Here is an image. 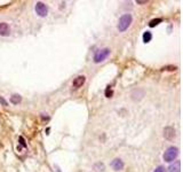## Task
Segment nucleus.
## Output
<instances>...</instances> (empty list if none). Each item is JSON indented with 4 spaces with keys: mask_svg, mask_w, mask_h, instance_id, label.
Here are the masks:
<instances>
[{
    "mask_svg": "<svg viewBox=\"0 0 183 172\" xmlns=\"http://www.w3.org/2000/svg\"><path fill=\"white\" fill-rule=\"evenodd\" d=\"M111 166H112V169H113L115 171H120V170L124 169V163H122V161H121L120 158H116V160L112 161Z\"/></svg>",
    "mask_w": 183,
    "mask_h": 172,
    "instance_id": "nucleus-7",
    "label": "nucleus"
},
{
    "mask_svg": "<svg viewBox=\"0 0 183 172\" xmlns=\"http://www.w3.org/2000/svg\"><path fill=\"white\" fill-rule=\"evenodd\" d=\"M168 172H181V162L176 161L169 165Z\"/></svg>",
    "mask_w": 183,
    "mask_h": 172,
    "instance_id": "nucleus-8",
    "label": "nucleus"
},
{
    "mask_svg": "<svg viewBox=\"0 0 183 172\" xmlns=\"http://www.w3.org/2000/svg\"><path fill=\"white\" fill-rule=\"evenodd\" d=\"M9 31L11 29L7 23H0V36H8Z\"/></svg>",
    "mask_w": 183,
    "mask_h": 172,
    "instance_id": "nucleus-9",
    "label": "nucleus"
},
{
    "mask_svg": "<svg viewBox=\"0 0 183 172\" xmlns=\"http://www.w3.org/2000/svg\"><path fill=\"white\" fill-rule=\"evenodd\" d=\"M151 39H152V34L150 31H145L143 33V42L144 43H150Z\"/></svg>",
    "mask_w": 183,
    "mask_h": 172,
    "instance_id": "nucleus-10",
    "label": "nucleus"
},
{
    "mask_svg": "<svg viewBox=\"0 0 183 172\" xmlns=\"http://www.w3.org/2000/svg\"><path fill=\"white\" fill-rule=\"evenodd\" d=\"M36 13L39 15V16H46L47 15V13H48V8H47V6L43 4V2H37L36 4Z\"/></svg>",
    "mask_w": 183,
    "mask_h": 172,
    "instance_id": "nucleus-4",
    "label": "nucleus"
},
{
    "mask_svg": "<svg viewBox=\"0 0 183 172\" xmlns=\"http://www.w3.org/2000/svg\"><path fill=\"white\" fill-rule=\"evenodd\" d=\"M177 155H179V149L176 147H169L164 154V161L172 162L177 157Z\"/></svg>",
    "mask_w": 183,
    "mask_h": 172,
    "instance_id": "nucleus-2",
    "label": "nucleus"
},
{
    "mask_svg": "<svg viewBox=\"0 0 183 172\" xmlns=\"http://www.w3.org/2000/svg\"><path fill=\"white\" fill-rule=\"evenodd\" d=\"M85 80H86L85 76H78L77 78H75V80H73V83H72V87L75 88V90L79 88V87H81V86L84 85Z\"/></svg>",
    "mask_w": 183,
    "mask_h": 172,
    "instance_id": "nucleus-6",
    "label": "nucleus"
},
{
    "mask_svg": "<svg viewBox=\"0 0 183 172\" xmlns=\"http://www.w3.org/2000/svg\"><path fill=\"white\" fill-rule=\"evenodd\" d=\"M54 172H61V170L58 169V166H55V171Z\"/></svg>",
    "mask_w": 183,
    "mask_h": 172,
    "instance_id": "nucleus-16",
    "label": "nucleus"
},
{
    "mask_svg": "<svg viewBox=\"0 0 183 172\" xmlns=\"http://www.w3.org/2000/svg\"><path fill=\"white\" fill-rule=\"evenodd\" d=\"M160 22H162V19H155V20L150 21V23H149V27H150V28H153V27L158 25Z\"/></svg>",
    "mask_w": 183,
    "mask_h": 172,
    "instance_id": "nucleus-12",
    "label": "nucleus"
},
{
    "mask_svg": "<svg viewBox=\"0 0 183 172\" xmlns=\"http://www.w3.org/2000/svg\"><path fill=\"white\" fill-rule=\"evenodd\" d=\"M109 55H110V49H109V48L98 49L96 53H95V55H94V62H95V63H100V62L104 61Z\"/></svg>",
    "mask_w": 183,
    "mask_h": 172,
    "instance_id": "nucleus-3",
    "label": "nucleus"
},
{
    "mask_svg": "<svg viewBox=\"0 0 183 172\" xmlns=\"http://www.w3.org/2000/svg\"><path fill=\"white\" fill-rule=\"evenodd\" d=\"M112 94H113L112 90L110 88V86H108V88L105 90V97H112Z\"/></svg>",
    "mask_w": 183,
    "mask_h": 172,
    "instance_id": "nucleus-13",
    "label": "nucleus"
},
{
    "mask_svg": "<svg viewBox=\"0 0 183 172\" xmlns=\"http://www.w3.org/2000/svg\"><path fill=\"white\" fill-rule=\"evenodd\" d=\"M136 2H137V4H147V1H141V0H137Z\"/></svg>",
    "mask_w": 183,
    "mask_h": 172,
    "instance_id": "nucleus-17",
    "label": "nucleus"
},
{
    "mask_svg": "<svg viewBox=\"0 0 183 172\" xmlns=\"http://www.w3.org/2000/svg\"><path fill=\"white\" fill-rule=\"evenodd\" d=\"M0 103H2L4 106H7V105H8V103H7V101H6V100H5L2 97H0Z\"/></svg>",
    "mask_w": 183,
    "mask_h": 172,
    "instance_id": "nucleus-15",
    "label": "nucleus"
},
{
    "mask_svg": "<svg viewBox=\"0 0 183 172\" xmlns=\"http://www.w3.org/2000/svg\"><path fill=\"white\" fill-rule=\"evenodd\" d=\"M164 137L167 140H173L175 137V130L171 128V126H167L164 130Z\"/></svg>",
    "mask_w": 183,
    "mask_h": 172,
    "instance_id": "nucleus-5",
    "label": "nucleus"
},
{
    "mask_svg": "<svg viewBox=\"0 0 183 172\" xmlns=\"http://www.w3.org/2000/svg\"><path fill=\"white\" fill-rule=\"evenodd\" d=\"M132 23V15L130 14H125L119 19L118 23V30L120 32H124L125 30L128 29V27Z\"/></svg>",
    "mask_w": 183,
    "mask_h": 172,
    "instance_id": "nucleus-1",
    "label": "nucleus"
},
{
    "mask_svg": "<svg viewBox=\"0 0 183 172\" xmlns=\"http://www.w3.org/2000/svg\"><path fill=\"white\" fill-rule=\"evenodd\" d=\"M22 97L20 95H17V94H15V95H13L11 97V103H14V105H17L19 102H21Z\"/></svg>",
    "mask_w": 183,
    "mask_h": 172,
    "instance_id": "nucleus-11",
    "label": "nucleus"
},
{
    "mask_svg": "<svg viewBox=\"0 0 183 172\" xmlns=\"http://www.w3.org/2000/svg\"><path fill=\"white\" fill-rule=\"evenodd\" d=\"M153 172H166V169H165L164 166L160 165V166H158V168H157V169H156Z\"/></svg>",
    "mask_w": 183,
    "mask_h": 172,
    "instance_id": "nucleus-14",
    "label": "nucleus"
}]
</instances>
